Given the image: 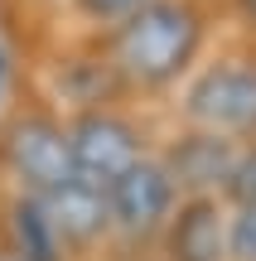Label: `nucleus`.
Listing matches in <instances>:
<instances>
[{"label":"nucleus","instance_id":"obj_3","mask_svg":"<svg viewBox=\"0 0 256 261\" xmlns=\"http://www.w3.org/2000/svg\"><path fill=\"white\" fill-rule=\"evenodd\" d=\"M0 160L19 194H53L73 179V155H68V121H58L48 107H29L0 136Z\"/></svg>","mask_w":256,"mask_h":261},{"label":"nucleus","instance_id":"obj_10","mask_svg":"<svg viewBox=\"0 0 256 261\" xmlns=\"http://www.w3.org/2000/svg\"><path fill=\"white\" fill-rule=\"evenodd\" d=\"M222 203L237 208V203H256V140L237 150V165H232L227 184H222Z\"/></svg>","mask_w":256,"mask_h":261},{"label":"nucleus","instance_id":"obj_8","mask_svg":"<svg viewBox=\"0 0 256 261\" xmlns=\"http://www.w3.org/2000/svg\"><path fill=\"white\" fill-rule=\"evenodd\" d=\"M44 208H48V218H53V227H58V237H63L68 252L92 247L97 237L111 232L106 194L92 189V184H82V179H68V184H58L53 194H44Z\"/></svg>","mask_w":256,"mask_h":261},{"label":"nucleus","instance_id":"obj_4","mask_svg":"<svg viewBox=\"0 0 256 261\" xmlns=\"http://www.w3.org/2000/svg\"><path fill=\"white\" fill-rule=\"evenodd\" d=\"M68 155H73V179H82V184L106 194V184L121 179L145 155V130L126 112H116L111 102L82 107L68 121Z\"/></svg>","mask_w":256,"mask_h":261},{"label":"nucleus","instance_id":"obj_2","mask_svg":"<svg viewBox=\"0 0 256 261\" xmlns=\"http://www.w3.org/2000/svg\"><path fill=\"white\" fill-rule=\"evenodd\" d=\"M179 116L242 145L256 140V54H222L218 63H203L184 87Z\"/></svg>","mask_w":256,"mask_h":261},{"label":"nucleus","instance_id":"obj_6","mask_svg":"<svg viewBox=\"0 0 256 261\" xmlns=\"http://www.w3.org/2000/svg\"><path fill=\"white\" fill-rule=\"evenodd\" d=\"M169 261H232L227 256V203L218 194H184L164 223Z\"/></svg>","mask_w":256,"mask_h":261},{"label":"nucleus","instance_id":"obj_13","mask_svg":"<svg viewBox=\"0 0 256 261\" xmlns=\"http://www.w3.org/2000/svg\"><path fill=\"white\" fill-rule=\"evenodd\" d=\"M5 87H10V54L0 48V97H5Z\"/></svg>","mask_w":256,"mask_h":261},{"label":"nucleus","instance_id":"obj_12","mask_svg":"<svg viewBox=\"0 0 256 261\" xmlns=\"http://www.w3.org/2000/svg\"><path fill=\"white\" fill-rule=\"evenodd\" d=\"M140 5H150V0H77V10H82L92 24H106V29L121 24L126 15H135Z\"/></svg>","mask_w":256,"mask_h":261},{"label":"nucleus","instance_id":"obj_11","mask_svg":"<svg viewBox=\"0 0 256 261\" xmlns=\"http://www.w3.org/2000/svg\"><path fill=\"white\" fill-rule=\"evenodd\" d=\"M227 256L256 261V203H237L227 213Z\"/></svg>","mask_w":256,"mask_h":261},{"label":"nucleus","instance_id":"obj_7","mask_svg":"<svg viewBox=\"0 0 256 261\" xmlns=\"http://www.w3.org/2000/svg\"><path fill=\"white\" fill-rule=\"evenodd\" d=\"M237 150H242V140H227V136H213V130L189 126L160 160H164V169H169L179 198L184 194H218L222 198V184H227L232 165H237Z\"/></svg>","mask_w":256,"mask_h":261},{"label":"nucleus","instance_id":"obj_5","mask_svg":"<svg viewBox=\"0 0 256 261\" xmlns=\"http://www.w3.org/2000/svg\"><path fill=\"white\" fill-rule=\"evenodd\" d=\"M179 189H174L169 169L160 155H140L121 179L106 184V213H111V232L131 237V242H150L164 232Z\"/></svg>","mask_w":256,"mask_h":261},{"label":"nucleus","instance_id":"obj_15","mask_svg":"<svg viewBox=\"0 0 256 261\" xmlns=\"http://www.w3.org/2000/svg\"><path fill=\"white\" fill-rule=\"evenodd\" d=\"M0 261H15V256H0Z\"/></svg>","mask_w":256,"mask_h":261},{"label":"nucleus","instance_id":"obj_1","mask_svg":"<svg viewBox=\"0 0 256 261\" xmlns=\"http://www.w3.org/2000/svg\"><path fill=\"white\" fill-rule=\"evenodd\" d=\"M208 39L198 0H150L106 34V63L116 83L135 92H164L193 73Z\"/></svg>","mask_w":256,"mask_h":261},{"label":"nucleus","instance_id":"obj_9","mask_svg":"<svg viewBox=\"0 0 256 261\" xmlns=\"http://www.w3.org/2000/svg\"><path fill=\"white\" fill-rule=\"evenodd\" d=\"M10 242H15V261H68V247H63V237H58L39 194H15V203H10Z\"/></svg>","mask_w":256,"mask_h":261},{"label":"nucleus","instance_id":"obj_14","mask_svg":"<svg viewBox=\"0 0 256 261\" xmlns=\"http://www.w3.org/2000/svg\"><path fill=\"white\" fill-rule=\"evenodd\" d=\"M237 10H242V19L256 29V0H237Z\"/></svg>","mask_w":256,"mask_h":261}]
</instances>
